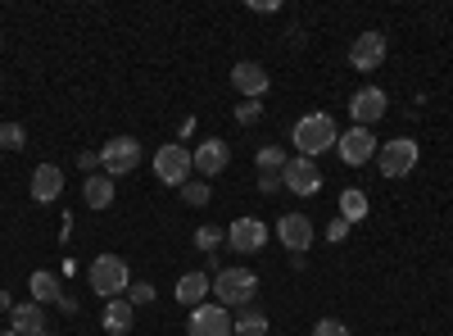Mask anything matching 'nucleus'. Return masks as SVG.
Instances as JSON below:
<instances>
[{
  "label": "nucleus",
  "instance_id": "412c9836",
  "mask_svg": "<svg viewBox=\"0 0 453 336\" xmlns=\"http://www.w3.org/2000/svg\"><path fill=\"white\" fill-rule=\"evenodd\" d=\"M367 209H372V205H367V196L358 191V186H349V191H340V218H345L349 228L367 218Z\"/></svg>",
  "mask_w": 453,
  "mask_h": 336
},
{
  "label": "nucleus",
  "instance_id": "aec40b11",
  "mask_svg": "<svg viewBox=\"0 0 453 336\" xmlns=\"http://www.w3.org/2000/svg\"><path fill=\"white\" fill-rule=\"evenodd\" d=\"M82 200H87V209H109V205H113V177L91 173V177L82 182Z\"/></svg>",
  "mask_w": 453,
  "mask_h": 336
},
{
  "label": "nucleus",
  "instance_id": "9d476101",
  "mask_svg": "<svg viewBox=\"0 0 453 336\" xmlns=\"http://www.w3.org/2000/svg\"><path fill=\"white\" fill-rule=\"evenodd\" d=\"M281 186L295 196H318L322 191V168L304 155H290V164L281 168Z\"/></svg>",
  "mask_w": 453,
  "mask_h": 336
},
{
  "label": "nucleus",
  "instance_id": "c85d7f7f",
  "mask_svg": "<svg viewBox=\"0 0 453 336\" xmlns=\"http://www.w3.org/2000/svg\"><path fill=\"white\" fill-rule=\"evenodd\" d=\"M313 336H349V327L340 323V318H322V323L313 327Z\"/></svg>",
  "mask_w": 453,
  "mask_h": 336
},
{
  "label": "nucleus",
  "instance_id": "ddd939ff",
  "mask_svg": "<svg viewBox=\"0 0 453 336\" xmlns=\"http://www.w3.org/2000/svg\"><path fill=\"white\" fill-rule=\"evenodd\" d=\"M277 237H281V246H286L290 254H309V246H313V218H304V214H281V218H277Z\"/></svg>",
  "mask_w": 453,
  "mask_h": 336
},
{
  "label": "nucleus",
  "instance_id": "4be33fe9",
  "mask_svg": "<svg viewBox=\"0 0 453 336\" xmlns=\"http://www.w3.org/2000/svg\"><path fill=\"white\" fill-rule=\"evenodd\" d=\"M27 286H32V301H36V305H50V301L59 305V295H64L55 273H32V277H27Z\"/></svg>",
  "mask_w": 453,
  "mask_h": 336
},
{
  "label": "nucleus",
  "instance_id": "f03ea898",
  "mask_svg": "<svg viewBox=\"0 0 453 336\" xmlns=\"http://www.w3.org/2000/svg\"><path fill=\"white\" fill-rule=\"evenodd\" d=\"M87 282H91V291L100 295V301H119V295H127V286H132V269H127L123 254H96L91 269H87Z\"/></svg>",
  "mask_w": 453,
  "mask_h": 336
},
{
  "label": "nucleus",
  "instance_id": "7c9ffc66",
  "mask_svg": "<svg viewBox=\"0 0 453 336\" xmlns=\"http://www.w3.org/2000/svg\"><path fill=\"white\" fill-rule=\"evenodd\" d=\"M258 114H263L258 100H241V105H236V119H241L245 128H250V123H258Z\"/></svg>",
  "mask_w": 453,
  "mask_h": 336
},
{
  "label": "nucleus",
  "instance_id": "c756f323",
  "mask_svg": "<svg viewBox=\"0 0 453 336\" xmlns=\"http://www.w3.org/2000/svg\"><path fill=\"white\" fill-rule=\"evenodd\" d=\"M258 191H263V196L286 191V186H281V173H258Z\"/></svg>",
  "mask_w": 453,
  "mask_h": 336
},
{
  "label": "nucleus",
  "instance_id": "b1692460",
  "mask_svg": "<svg viewBox=\"0 0 453 336\" xmlns=\"http://www.w3.org/2000/svg\"><path fill=\"white\" fill-rule=\"evenodd\" d=\"M254 164H258V173H281V168L290 164V155L281 151V145H258V151H254Z\"/></svg>",
  "mask_w": 453,
  "mask_h": 336
},
{
  "label": "nucleus",
  "instance_id": "2eb2a0df",
  "mask_svg": "<svg viewBox=\"0 0 453 336\" xmlns=\"http://www.w3.org/2000/svg\"><path fill=\"white\" fill-rule=\"evenodd\" d=\"M177 305H186V309H200V305H209V295H213V277L209 273H200V269H191V273H181L177 277Z\"/></svg>",
  "mask_w": 453,
  "mask_h": 336
},
{
  "label": "nucleus",
  "instance_id": "f257e3e1",
  "mask_svg": "<svg viewBox=\"0 0 453 336\" xmlns=\"http://www.w3.org/2000/svg\"><path fill=\"white\" fill-rule=\"evenodd\" d=\"M290 141L299 145V155H304V160H318L322 151H335L340 128H335V119L326 114V109H313V114H304V119L295 123Z\"/></svg>",
  "mask_w": 453,
  "mask_h": 336
},
{
  "label": "nucleus",
  "instance_id": "4468645a",
  "mask_svg": "<svg viewBox=\"0 0 453 336\" xmlns=\"http://www.w3.org/2000/svg\"><path fill=\"white\" fill-rule=\"evenodd\" d=\"M232 87H236L245 100H263V96H268V87H273V78H268V68H263V64L241 59V64L232 68Z\"/></svg>",
  "mask_w": 453,
  "mask_h": 336
},
{
  "label": "nucleus",
  "instance_id": "f704fd0d",
  "mask_svg": "<svg viewBox=\"0 0 453 336\" xmlns=\"http://www.w3.org/2000/svg\"><path fill=\"white\" fill-rule=\"evenodd\" d=\"M0 336H19V332H14V327H5V332H0Z\"/></svg>",
  "mask_w": 453,
  "mask_h": 336
},
{
  "label": "nucleus",
  "instance_id": "6ab92c4d",
  "mask_svg": "<svg viewBox=\"0 0 453 336\" xmlns=\"http://www.w3.org/2000/svg\"><path fill=\"white\" fill-rule=\"evenodd\" d=\"M136 323V309L127 305V295H119V301H104V332L113 336H127Z\"/></svg>",
  "mask_w": 453,
  "mask_h": 336
},
{
  "label": "nucleus",
  "instance_id": "9b49d317",
  "mask_svg": "<svg viewBox=\"0 0 453 336\" xmlns=\"http://www.w3.org/2000/svg\"><path fill=\"white\" fill-rule=\"evenodd\" d=\"M226 246L236 254H258L268 246V228H263V218H232V228H226Z\"/></svg>",
  "mask_w": 453,
  "mask_h": 336
},
{
  "label": "nucleus",
  "instance_id": "423d86ee",
  "mask_svg": "<svg viewBox=\"0 0 453 336\" xmlns=\"http://www.w3.org/2000/svg\"><path fill=\"white\" fill-rule=\"evenodd\" d=\"M191 168H196L191 145L168 141V145H159V151H155V177L168 182V186H186V182H191Z\"/></svg>",
  "mask_w": 453,
  "mask_h": 336
},
{
  "label": "nucleus",
  "instance_id": "0eeeda50",
  "mask_svg": "<svg viewBox=\"0 0 453 336\" xmlns=\"http://www.w3.org/2000/svg\"><path fill=\"white\" fill-rule=\"evenodd\" d=\"M390 114V96L381 91V87H358L354 96H349V119H354V128H376Z\"/></svg>",
  "mask_w": 453,
  "mask_h": 336
},
{
  "label": "nucleus",
  "instance_id": "bb28decb",
  "mask_svg": "<svg viewBox=\"0 0 453 336\" xmlns=\"http://www.w3.org/2000/svg\"><path fill=\"white\" fill-rule=\"evenodd\" d=\"M222 241H226V232H222V228H213V223H209V228H200V232H196V246H200L204 254H213V250H218Z\"/></svg>",
  "mask_w": 453,
  "mask_h": 336
},
{
  "label": "nucleus",
  "instance_id": "5701e85b",
  "mask_svg": "<svg viewBox=\"0 0 453 336\" xmlns=\"http://www.w3.org/2000/svg\"><path fill=\"white\" fill-rule=\"evenodd\" d=\"M268 314L263 309H254V305H245L241 314H236V336H268Z\"/></svg>",
  "mask_w": 453,
  "mask_h": 336
},
{
  "label": "nucleus",
  "instance_id": "20e7f679",
  "mask_svg": "<svg viewBox=\"0 0 453 336\" xmlns=\"http://www.w3.org/2000/svg\"><path fill=\"white\" fill-rule=\"evenodd\" d=\"M422 160V145L412 137H395V141H381V151H376V168L381 177H408Z\"/></svg>",
  "mask_w": 453,
  "mask_h": 336
},
{
  "label": "nucleus",
  "instance_id": "a211bd4d",
  "mask_svg": "<svg viewBox=\"0 0 453 336\" xmlns=\"http://www.w3.org/2000/svg\"><path fill=\"white\" fill-rule=\"evenodd\" d=\"M10 327H14L19 336H46V309L36 305V301L14 305V309H10Z\"/></svg>",
  "mask_w": 453,
  "mask_h": 336
},
{
  "label": "nucleus",
  "instance_id": "f3484780",
  "mask_svg": "<svg viewBox=\"0 0 453 336\" xmlns=\"http://www.w3.org/2000/svg\"><path fill=\"white\" fill-rule=\"evenodd\" d=\"M27 191H32V200H36V205L59 200V196H64V168H59V164H36V168H32V186H27Z\"/></svg>",
  "mask_w": 453,
  "mask_h": 336
},
{
  "label": "nucleus",
  "instance_id": "393cba45",
  "mask_svg": "<svg viewBox=\"0 0 453 336\" xmlns=\"http://www.w3.org/2000/svg\"><path fill=\"white\" fill-rule=\"evenodd\" d=\"M0 145H5V151H23V145H27V128L23 123H0Z\"/></svg>",
  "mask_w": 453,
  "mask_h": 336
},
{
  "label": "nucleus",
  "instance_id": "f8f14e48",
  "mask_svg": "<svg viewBox=\"0 0 453 336\" xmlns=\"http://www.w3.org/2000/svg\"><path fill=\"white\" fill-rule=\"evenodd\" d=\"M349 64L358 73H376L386 64V32H358L354 46H349Z\"/></svg>",
  "mask_w": 453,
  "mask_h": 336
},
{
  "label": "nucleus",
  "instance_id": "72a5a7b5",
  "mask_svg": "<svg viewBox=\"0 0 453 336\" xmlns=\"http://www.w3.org/2000/svg\"><path fill=\"white\" fill-rule=\"evenodd\" d=\"M14 309V301H10V291H0V314H10Z\"/></svg>",
  "mask_w": 453,
  "mask_h": 336
},
{
  "label": "nucleus",
  "instance_id": "1a4fd4ad",
  "mask_svg": "<svg viewBox=\"0 0 453 336\" xmlns=\"http://www.w3.org/2000/svg\"><path fill=\"white\" fill-rule=\"evenodd\" d=\"M186 332H191V336H232L236 332V318H232V309H222L218 301H209V305L191 309Z\"/></svg>",
  "mask_w": 453,
  "mask_h": 336
},
{
  "label": "nucleus",
  "instance_id": "dca6fc26",
  "mask_svg": "<svg viewBox=\"0 0 453 336\" xmlns=\"http://www.w3.org/2000/svg\"><path fill=\"white\" fill-rule=\"evenodd\" d=\"M191 160H196V173H200V177H218L226 164H232V151H226V141L204 137L196 151H191Z\"/></svg>",
  "mask_w": 453,
  "mask_h": 336
},
{
  "label": "nucleus",
  "instance_id": "7ed1b4c3",
  "mask_svg": "<svg viewBox=\"0 0 453 336\" xmlns=\"http://www.w3.org/2000/svg\"><path fill=\"white\" fill-rule=\"evenodd\" d=\"M254 295H258V273L254 269H222V273H213V301L222 309H245V305H254Z\"/></svg>",
  "mask_w": 453,
  "mask_h": 336
},
{
  "label": "nucleus",
  "instance_id": "2f4dec72",
  "mask_svg": "<svg viewBox=\"0 0 453 336\" xmlns=\"http://www.w3.org/2000/svg\"><path fill=\"white\" fill-rule=\"evenodd\" d=\"M345 237H349V223H345V218H331V223H326V241H331V246H340Z\"/></svg>",
  "mask_w": 453,
  "mask_h": 336
},
{
  "label": "nucleus",
  "instance_id": "39448f33",
  "mask_svg": "<svg viewBox=\"0 0 453 336\" xmlns=\"http://www.w3.org/2000/svg\"><path fill=\"white\" fill-rule=\"evenodd\" d=\"M141 168V141L136 137H113L100 145V173L119 182L123 173H136Z\"/></svg>",
  "mask_w": 453,
  "mask_h": 336
},
{
  "label": "nucleus",
  "instance_id": "6e6552de",
  "mask_svg": "<svg viewBox=\"0 0 453 336\" xmlns=\"http://www.w3.org/2000/svg\"><path fill=\"white\" fill-rule=\"evenodd\" d=\"M335 151H340V160H345L349 168H363V164H372V160H376L381 141H376V132H372V128H349V132H340Z\"/></svg>",
  "mask_w": 453,
  "mask_h": 336
},
{
  "label": "nucleus",
  "instance_id": "a878e982",
  "mask_svg": "<svg viewBox=\"0 0 453 336\" xmlns=\"http://www.w3.org/2000/svg\"><path fill=\"white\" fill-rule=\"evenodd\" d=\"M209 196H213V191H209V182H186V186H181V200H186V205H196V209H204Z\"/></svg>",
  "mask_w": 453,
  "mask_h": 336
},
{
  "label": "nucleus",
  "instance_id": "473e14b6",
  "mask_svg": "<svg viewBox=\"0 0 453 336\" xmlns=\"http://www.w3.org/2000/svg\"><path fill=\"white\" fill-rule=\"evenodd\" d=\"M78 168L96 173V168H100V151H82V155H78Z\"/></svg>",
  "mask_w": 453,
  "mask_h": 336
},
{
  "label": "nucleus",
  "instance_id": "cd10ccee",
  "mask_svg": "<svg viewBox=\"0 0 453 336\" xmlns=\"http://www.w3.org/2000/svg\"><path fill=\"white\" fill-rule=\"evenodd\" d=\"M150 301H155V286H150V282H132L127 286V305L136 309V305H150Z\"/></svg>",
  "mask_w": 453,
  "mask_h": 336
}]
</instances>
